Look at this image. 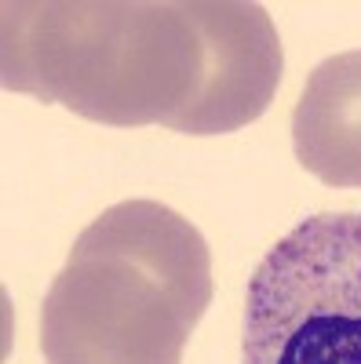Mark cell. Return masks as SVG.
I'll return each mask as SVG.
<instances>
[{
  "instance_id": "2",
  "label": "cell",
  "mask_w": 361,
  "mask_h": 364,
  "mask_svg": "<svg viewBox=\"0 0 361 364\" xmlns=\"http://www.w3.org/2000/svg\"><path fill=\"white\" fill-rule=\"evenodd\" d=\"M212 302V252L161 200H120L73 240L41 302L48 364H183Z\"/></svg>"
},
{
  "instance_id": "3",
  "label": "cell",
  "mask_w": 361,
  "mask_h": 364,
  "mask_svg": "<svg viewBox=\"0 0 361 364\" xmlns=\"http://www.w3.org/2000/svg\"><path fill=\"white\" fill-rule=\"evenodd\" d=\"M241 364H361V211L310 215L259 259Z\"/></svg>"
},
{
  "instance_id": "4",
  "label": "cell",
  "mask_w": 361,
  "mask_h": 364,
  "mask_svg": "<svg viewBox=\"0 0 361 364\" xmlns=\"http://www.w3.org/2000/svg\"><path fill=\"white\" fill-rule=\"evenodd\" d=\"M292 146L325 186H361V48L325 58L307 77L292 109Z\"/></svg>"
},
{
  "instance_id": "1",
  "label": "cell",
  "mask_w": 361,
  "mask_h": 364,
  "mask_svg": "<svg viewBox=\"0 0 361 364\" xmlns=\"http://www.w3.org/2000/svg\"><path fill=\"white\" fill-rule=\"evenodd\" d=\"M4 91L110 128L226 135L274 102V18L241 0H8Z\"/></svg>"
}]
</instances>
